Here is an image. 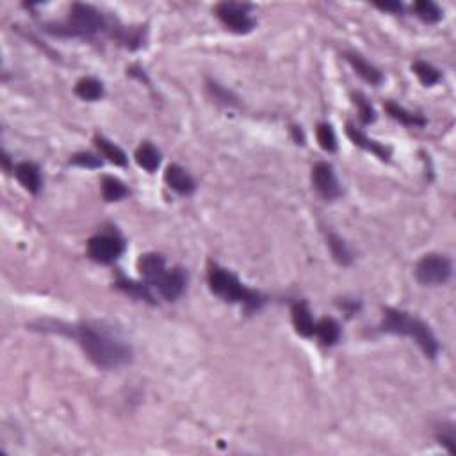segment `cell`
<instances>
[{
    "label": "cell",
    "mask_w": 456,
    "mask_h": 456,
    "mask_svg": "<svg viewBox=\"0 0 456 456\" xmlns=\"http://www.w3.org/2000/svg\"><path fill=\"white\" fill-rule=\"evenodd\" d=\"M43 332H54L73 337L94 366L102 369H118L132 362L134 351L120 332L100 321H80L77 325L40 321Z\"/></svg>",
    "instance_id": "obj_1"
},
{
    "label": "cell",
    "mask_w": 456,
    "mask_h": 456,
    "mask_svg": "<svg viewBox=\"0 0 456 456\" xmlns=\"http://www.w3.org/2000/svg\"><path fill=\"white\" fill-rule=\"evenodd\" d=\"M207 282L208 289L216 296H220L223 301L243 305L248 312L259 311L266 303L262 292L246 287L232 271H228V269L221 268V266H218L214 262L208 264Z\"/></svg>",
    "instance_id": "obj_2"
},
{
    "label": "cell",
    "mask_w": 456,
    "mask_h": 456,
    "mask_svg": "<svg viewBox=\"0 0 456 456\" xmlns=\"http://www.w3.org/2000/svg\"><path fill=\"white\" fill-rule=\"evenodd\" d=\"M380 330L385 332V334L413 339L417 342V346L421 348L422 353L428 358H435L436 353H439V341H436L429 325H426L422 319L415 318L410 312L397 311V308H385Z\"/></svg>",
    "instance_id": "obj_3"
},
{
    "label": "cell",
    "mask_w": 456,
    "mask_h": 456,
    "mask_svg": "<svg viewBox=\"0 0 456 456\" xmlns=\"http://www.w3.org/2000/svg\"><path fill=\"white\" fill-rule=\"evenodd\" d=\"M107 29L106 16L90 4H73L64 24L47 25V31L63 38H93Z\"/></svg>",
    "instance_id": "obj_4"
},
{
    "label": "cell",
    "mask_w": 456,
    "mask_h": 456,
    "mask_svg": "<svg viewBox=\"0 0 456 456\" xmlns=\"http://www.w3.org/2000/svg\"><path fill=\"white\" fill-rule=\"evenodd\" d=\"M453 275V264L446 255L429 253L415 266V278L422 285H442Z\"/></svg>",
    "instance_id": "obj_5"
},
{
    "label": "cell",
    "mask_w": 456,
    "mask_h": 456,
    "mask_svg": "<svg viewBox=\"0 0 456 456\" xmlns=\"http://www.w3.org/2000/svg\"><path fill=\"white\" fill-rule=\"evenodd\" d=\"M125 252V243L118 234H97L87 241V255L99 264H113Z\"/></svg>",
    "instance_id": "obj_6"
},
{
    "label": "cell",
    "mask_w": 456,
    "mask_h": 456,
    "mask_svg": "<svg viewBox=\"0 0 456 456\" xmlns=\"http://www.w3.org/2000/svg\"><path fill=\"white\" fill-rule=\"evenodd\" d=\"M214 11L225 27L237 34H248L255 29V20L250 15V6L237 4V2H221Z\"/></svg>",
    "instance_id": "obj_7"
},
{
    "label": "cell",
    "mask_w": 456,
    "mask_h": 456,
    "mask_svg": "<svg viewBox=\"0 0 456 456\" xmlns=\"http://www.w3.org/2000/svg\"><path fill=\"white\" fill-rule=\"evenodd\" d=\"M312 184H314L315 191L328 201L337 200L342 194V187L330 162L314 164V168H312Z\"/></svg>",
    "instance_id": "obj_8"
},
{
    "label": "cell",
    "mask_w": 456,
    "mask_h": 456,
    "mask_svg": "<svg viewBox=\"0 0 456 456\" xmlns=\"http://www.w3.org/2000/svg\"><path fill=\"white\" fill-rule=\"evenodd\" d=\"M187 285V273L182 268L166 269V273L162 276H159L157 282L152 285L159 291V294L168 301H177L185 291Z\"/></svg>",
    "instance_id": "obj_9"
},
{
    "label": "cell",
    "mask_w": 456,
    "mask_h": 456,
    "mask_svg": "<svg viewBox=\"0 0 456 456\" xmlns=\"http://www.w3.org/2000/svg\"><path fill=\"white\" fill-rule=\"evenodd\" d=\"M346 134H348V138L355 143V145L360 146V148H364L366 152H371L373 155H376L380 161H385V162L390 161L392 150H390L389 146L383 145V143L369 138V136H367L362 129H357L353 123H348L346 125Z\"/></svg>",
    "instance_id": "obj_10"
},
{
    "label": "cell",
    "mask_w": 456,
    "mask_h": 456,
    "mask_svg": "<svg viewBox=\"0 0 456 456\" xmlns=\"http://www.w3.org/2000/svg\"><path fill=\"white\" fill-rule=\"evenodd\" d=\"M164 182L169 189H173L175 193L182 194V197H189L194 193L197 189V182L191 175L187 173V169H184L178 164H169L164 171Z\"/></svg>",
    "instance_id": "obj_11"
},
{
    "label": "cell",
    "mask_w": 456,
    "mask_h": 456,
    "mask_svg": "<svg viewBox=\"0 0 456 456\" xmlns=\"http://www.w3.org/2000/svg\"><path fill=\"white\" fill-rule=\"evenodd\" d=\"M13 171H15L16 180L24 185L25 191H29V193H32V194L40 193L41 185H43V178H41L40 166L34 164V162H31V161H24V162H18V164H15Z\"/></svg>",
    "instance_id": "obj_12"
},
{
    "label": "cell",
    "mask_w": 456,
    "mask_h": 456,
    "mask_svg": "<svg viewBox=\"0 0 456 456\" xmlns=\"http://www.w3.org/2000/svg\"><path fill=\"white\" fill-rule=\"evenodd\" d=\"M166 260L161 253H145L138 260V271L150 287L166 273Z\"/></svg>",
    "instance_id": "obj_13"
},
{
    "label": "cell",
    "mask_w": 456,
    "mask_h": 456,
    "mask_svg": "<svg viewBox=\"0 0 456 456\" xmlns=\"http://www.w3.org/2000/svg\"><path fill=\"white\" fill-rule=\"evenodd\" d=\"M344 59L351 64V68L355 70V73L358 77H362L366 83H369L371 86H380L383 83V73L378 70L374 64H371L369 61H366L360 54H355V52H346L344 54Z\"/></svg>",
    "instance_id": "obj_14"
},
{
    "label": "cell",
    "mask_w": 456,
    "mask_h": 456,
    "mask_svg": "<svg viewBox=\"0 0 456 456\" xmlns=\"http://www.w3.org/2000/svg\"><path fill=\"white\" fill-rule=\"evenodd\" d=\"M291 315L292 325H294L296 332H298L299 335H303V337H314L318 321H315L314 315H312V311L307 301L294 303L291 308Z\"/></svg>",
    "instance_id": "obj_15"
},
{
    "label": "cell",
    "mask_w": 456,
    "mask_h": 456,
    "mask_svg": "<svg viewBox=\"0 0 456 456\" xmlns=\"http://www.w3.org/2000/svg\"><path fill=\"white\" fill-rule=\"evenodd\" d=\"M116 287L125 292V294H129L130 298L139 299V301H146L150 303V305H155V303H157L146 282H134V280L125 278V276L120 275L118 280H116Z\"/></svg>",
    "instance_id": "obj_16"
},
{
    "label": "cell",
    "mask_w": 456,
    "mask_h": 456,
    "mask_svg": "<svg viewBox=\"0 0 456 456\" xmlns=\"http://www.w3.org/2000/svg\"><path fill=\"white\" fill-rule=\"evenodd\" d=\"M315 337L322 346H335L341 339V325L334 318H322L315 325Z\"/></svg>",
    "instance_id": "obj_17"
},
{
    "label": "cell",
    "mask_w": 456,
    "mask_h": 456,
    "mask_svg": "<svg viewBox=\"0 0 456 456\" xmlns=\"http://www.w3.org/2000/svg\"><path fill=\"white\" fill-rule=\"evenodd\" d=\"M75 94L86 102H97V100L104 99L106 90H104L102 80L94 79V77H84L75 84Z\"/></svg>",
    "instance_id": "obj_18"
},
{
    "label": "cell",
    "mask_w": 456,
    "mask_h": 456,
    "mask_svg": "<svg viewBox=\"0 0 456 456\" xmlns=\"http://www.w3.org/2000/svg\"><path fill=\"white\" fill-rule=\"evenodd\" d=\"M94 146H97L100 154H102L107 161L113 162V164L122 166V168H125V166L129 164V159H127L125 152H123L118 145H114L113 141L104 138V136H94Z\"/></svg>",
    "instance_id": "obj_19"
},
{
    "label": "cell",
    "mask_w": 456,
    "mask_h": 456,
    "mask_svg": "<svg viewBox=\"0 0 456 456\" xmlns=\"http://www.w3.org/2000/svg\"><path fill=\"white\" fill-rule=\"evenodd\" d=\"M134 157L136 162H138L145 171H148V173H155V171H157L162 159L161 152H159L152 143H143V145L136 150Z\"/></svg>",
    "instance_id": "obj_20"
},
{
    "label": "cell",
    "mask_w": 456,
    "mask_h": 456,
    "mask_svg": "<svg viewBox=\"0 0 456 456\" xmlns=\"http://www.w3.org/2000/svg\"><path fill=\"white\" fill-rule=\"evenodd\" d=\"M385 111L390 118H394L396 122L403 123L405 127H425L426 125L425 116H421V114H415V113H410V111H406L405 107H401L399 104H396V102H387Z\"/></svg>",
    "instance_id": "obj_21"
},
{
    "label": "cell",
    "mask_w": 456,
    "mask_h": 456,
    "mask_svg": "<svg viewBox=\"0 0 456 456\" xmlns=\"http://www.w3.org/2000/svg\"><path fill=\"white\" fill-rule=\"evenodd\" d=\"M328 246H330L332 257H334L337 264L350 266L353 262V255H351V250L348 248L346 241L339 237L337 234H328Z\"/></svg>",
    "instance_id": "obj_22"
},
{
    "label": "cell",
    "mask_w": 456,
    "mask_h": 456,
    "mask_svg": "<svg viewBox=\"0 0 456 456\" xmlns=\"http://www.w3.org/2000/svg\"><path fill=\"white\" fill-rule=\"evenodd\" d=\"M102 194L106 201H120L129 197V189L120 178L107 175L102 178Z\"/></svg>",
    "instance_id": "obj_23"
},
{
    "label": "cell",
    "mask_w": 456,
    "mask_h": 456,
    "mask_svg": "<svg viewBox=\"0 0 456 456\" xmlns=\"http://www.w3.org/2000/svg\"><path fill=\"white\" fill-rule=\"evenodd\" d=\"M412 70L413 73L417 75V79L421 80L425 86H435L436 83H441L442 79V73L439 70H436L433 64L426 63V61H415V63L412 64Z\"/></svg>",
    "instance_id": "obj_24"
},
{
    "label": "cell",
    "mask_w": 456,
    "mask_h": 456,
    "mask_svg": "<svg viewBox=\"0 0 456 456\" xmlns=\"http://www.w3.org/2000/svg\"><path fill=\"white\" fill-rule=\"evenodd\" d=\"M413 11H415V15L425 24H436V22L442 20L441 8L435 2H432V0H419V2H415L413 4Z\"/></svg>",
    "instance_id": "obj_25"
},
{
    "label": "cell",
    "mask_w": 456,
    "mask_h": 456,
    "mask_svg": "<svg viewBox=\"0 0 456 456\" xmlns=\"http://www.w3.org/2000/svg\"><path fill=\"white\" fill-rule=\"evenodd\" d=\"M207 91L211 93V97H213L216 102L223 104V106H239L236 94H234L230 90H227L225 86H221V84L216 83V80L207 79Z\"/></svg>",
    "instance_id": "obj_26"
},
{
    "label": "cell",
    "mask_w": 456,
    "mask_h": 456,
    "mask_svg": "<svg viewBox=\"0 0 456 456\" xmlns=\"http://www.w3.org/2000/svg\"><path fill=\"white\" fill-rule=\"evenodd\" d=\"M318 143L325 152H335L337 150V136H335V130L330 123H319L318 130Z\"/></svg>",
    "instance_id": "obj_27"
},
{
    "label": "cell",
    "mask_w": 456,
    "mask_h": 456,
    "mask_svg": "<svg viewBox=\"0 0 456 456\" xmlns=\"http://www.w3.org/2000/svg\"><path fill=\"white\" fill-rule=\"evenodd\" d=\"M353 104L357 106L358 118H360V122H362L364 125H369V123H373L374 120H376V111L367 102L362 93H353Z\"/></svg>",
    "instance_id": "obj_28"
},
{
    "label": "cell",
    "mask_w": 456,
    "mask_h": 456,
    "mask_svg": "<svg viewBox=\"0 0 456 456\" xmlns=\"http://www.w3.org/2000/svg\"><path fill=\"white\" fill-rule=\"evenodd\" d=\"M436 439H439V442H441L442 446H444L446 449H448L451 455H455L456 453V433H455V426L453 425H448V426H442L441 429H439V433H436Z\"/></svg>",
    "instance_id": "obj_29"
},
{
    "label": "cell",
    "mask_w": 456,
    "mask_h": 456,
    "mask_svg": "<svg viewBox=\"0 0 456 456\" xmlns=\"http://www.w3.org/2000/svg\"><path fill=\"white\" fill-rule=\"evenodd\" d=\"M71 164L80 166V168H87V169H97L102 168V159L97 157V155L90 154V152H80V154H75L73 157L70 159Z\"/></svg>",
    "instance_id": "obj_30"
},
{
    "label": "cell",
    "mask_w": 456,
    "mask_h": 456,
    "mask_svg": "<svg viewBox=\"0 0 456 456\" xmlns=\"http://www.w3.org/2000/svg\"><path fill=\"white\" fill-rule=\"evenodd\" d=\"M378 9H382V11H389V13H401L403 11V4L401 2H376Z\"/></svg>",
    "instance_id": "obj_31"
},
{
    "label": "cell",
    "mask_w": 456,
    "mask_h": 456,
    "mask_svg": "<svg viewBox=\"0 0 456 456\" xmlns=\"http://www.w3.org/2000/svg\"><path fill=\"white\" fill-rule=\"evenodd\" d=\"M292 134H294V141L298 143V145H303L305 143V136H303V130L301 127H292Z\"/></svg>",
    "instance_id": "obj_32"
}]
</instances>
